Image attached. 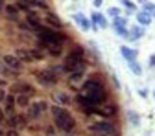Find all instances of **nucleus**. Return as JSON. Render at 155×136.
I'll return each mask as SVG.
<instances>
[{
    "label": "nucleus",
    "instance_id": "obj_1",
    "mask_svg": "<svg viewBox=\"0 0 155 136\" xmlns=\"http://www.w3.org/2000/svg\"><path fill=\"white\" fill-rule=\"evenodd\" d=\"M104 100H105V88L102 87V83L92 81V79L83 83V92L78 96V101H80L85 109L102 105Z\"/></svg>",
    "mask_w": 155,
    "mask_h": 136
},
{
    "label": "nucleus",
    "instance_id": "obj_2",
    "mask_svg": "<svg viewBox=\"0 0 155 136\" xmlns=\"http://www.w3.org/2000/svg\"><path fill=\"white\" fill-rule=\"evenodd\" d=\"M63 70L67 74H83L85 72V59H83V48H72L63 63Z\"/></svg>",
    "mask_w": 155,
    "mask_h": 136
},
{
    "label": "nucleus",
    "instance_id": "obj_3",
    "mask_svg": "<svg viewBox=\"0 0 155 136\" xmlns=\"http://www.w3.org/2000/svg\"><path fill=\"white\" fill-rule=\"evenodd\" d=\"M37 81L45 87H52V85L57 83V77L52 70H39L37 72Z\"/></svg>",
    "mask_w": 155,
    "mask_h": 136
},
{
    "label": "nucleus",
    "instance_id": "obj_4",
    "mask_svg": "<svg viewBox=\"0 0 155 136\" xmlns=\"http://www.w3.org/2000/svg\"><path fill=\"white\" fill-rule=\"evenodd\" d=\"M87 112H91V114H100V116H104V118H111V116L116 114V107L114 105H104V107L96 105V107H89Z\"/></svg>",
    "mask_w": 155,
    "mask_h": 136
},
{
    "label": "nucleus",
    "instance_id": "obj_5",
    "mask_svg": "<svg viewBox=\"0 0 155 136\" xmlns=\"http://www.w3.org/2000/svg\"><path fill=\"white\" fill-rule=\"evenodd\" d=\"M15 55H17L21 61H26V63H31V61H35V59H43V55L39 53V52H35V50H24V48H18Z\"/></svg>",
    "mask_w": 155,
    "mask_h": 136
},
{
    "label": "nucleus",
    "instance_id": "obj_6",
    "mask_svg": "<svg viewBox=\"0 0 155 136\" xmlns=\"http://www.w3.org/2000/svg\"><path fill=\"white\" fill-rule=\"evenodd\" d=\"M55 125H57V129H59V131L70 132L76 127V120L68 114V116H65V118H55Z\"/></svg>",
    "mask_w": 155,
    "mask_h": 136
},
{
    "label": "nucleus",
    "instance_id": "obj_7",
    "mask_svg": "<svg viewBox=\"0 0 155 136\" xmlns=\"http://www.w3.org/2000/svg\"><path fill=\"white\" fill-rule=\"evenodd\" d=\"M89 131H96V132H102V134H114V127L107 122L92 123V125H89Z\"/></svg>",
    "mask_w": 155,
    "mask_h": 136
},
{
    "label": "nucleus",
    "instance_id": "obj_8",
    "mask_svg": "<svg viewBox=\"0 0 155 136\" xmlns=\"http://www.w3.org/2000/svg\"><path fill=\"white\" fill-rule=\"evenodd\" d=\"M4 63L9 68H15V70H21V66H22V61L18 59L17 55H4Z\"/></svg>",
    "mask_w": 155,
    "mask_h": 136
},
{
    "label": "nucleus",
    "instance_id": "obj_9",
    "mask_svg": "<svg viewBox=\"0 0 155 136\" xmlns=\"http://www.w3.org/2000/svg\"><path fill=\"white\" fill-rule=\"evenodd\" d=\"M4 11H6V17L8 18H11V21H18V8L15 4H8L4 8Z\"/></svg>",
    "mask_w": 155,
    "mask_h": 136
},
{
    "label": "nucleus",
    "instance_id": "obj_10",
    "mask_svg": "<svg viewBox=\"0 0 155 136\" xmlns=\"http://www.w3.org/2000/svg\"><path fill=\"white\" fill-rule=\"evenodd\" d=\"M45 22L50 26V28H61V22H59V18H57L54 13H46V17H45Z\"/></svg>",
    "mask_w": 155,
    "mask_h": 136
},
{
    "label": "nucleus",
    "instance_id": "obj_11",
    "mask_svg": "<svg viewBox=\"0 0 155 136\" xmlns=\"http://www.w3.org/2000/svg\"><path fill=\"white\" fill-rule=\"evenodd\" d=\"M13 90L18 92V94H31V92H33V87L28 85V83H17Z\"/></svg>",
    "mask_w": 155,
    "mask_h": 136
},
{
    "label": "nucleus",
    "instance_id": "obj_12",
    "mask_svg": "<svg viewBox=\"0 0 155 136\" xmlns=\"http://www.w3.org/2000/svg\"><path fill=\"white\" fill-rule=\"evenodd\" d=\"M54 101H55L57 105H68L70 98H68L65 92H55V94H54Z\"/></svg>",
    "mask_w": 155,
    "mask_h": 136
},
{
    "label": "nucleus",
    "instance_id": "obj_13",
    "mask_svg": "<svg viewBox=\"0 0 155 136\" xmlns=\"http://www.w3.org/2000/svg\"><path fill=\"white\" fill-rule=\"evenodd\" d=\"M120 53L127 59V63H129V61H135V57H137V50H131V48H127V46H122V48H120Z\"/></svg>",
    "mask_w": 155,
    "mask_h": 136
},
{
    "label": "nucleus",
    "instance_id": "obj_14",
    "mask_svg": "<svg viewBox=\"0 0 155 136\" xmlns=\"http://www.w3.org/2000/svg\"><path fill=\"white\" fill-rule=\"evenodd\" d=\"M26 2L30 4V8H39V9L50 11V8H48V4L45 2V0H26Z\"/></svg>",
    "mask_w": 155,
    "mask_h": 136
},
{
    "label": "nucleus",
    "instance_id": "obj_15",
    "mask_svg": "<svg viewBox=\"0 0 155 136\" xmlns=\"http://www.w3.org/2000/svg\"><path fill=\"white\" fill-rule=\"evenodd\" d=\"M137 21H139L142 26H146V24L151 22V15H150L148 11H139V13H137Z\"/></svg>",
    "mask_w": 155,
    "mask_h": 136
},
{
    "label": "nucleus",
    "instance_id": "obj_16",
    "mask_svg": "<svg viewBox=\"0 0 155 136\" xmlns=\"http://www.w3.org/2000/svg\"><path fill=\"white\" fill-rule=\"evenodd\" d=\"M100 24V28H107V22H105V18L102 13H92V24Z\"/></svg>",
    "mask_w": 155,
    "mask_h": 136
},
{
    "label": "nucleus",
    "instance_id": "obj_17",
    "mask_svg": "<svg viewBox=\"0 0 155 136\" xmlns=\"http://www.w3.org/2000/svg\"><path fill=\"white\" fill-rule=\"evenodd\" d=\"M74 21H76V22H80L83 30H89V28H91V24H89V21H87V18H85L83 15H80V13H78V15H74Z\"/></svg>",
    "mask_w": 155,
    "mask_h": 136
},
{
    "label": "nucleus",
    "instance_id": "obj_18",
    "mask_svg": "<svg viewBox=\"0 0 155 136\" xmlns=\"http://www.w3.org/2000/svg\"><path fill=\"white\" fill-rule=\"evenodd\" d=\"M52 114L55 116V118H65V116H68L70 112L65 110V109H61V107H54V109H52Z\"/></svg>",
    "mask_w": 155,
    "mask_h": 136
},
{
    "label": "nucleus",
    "instance_id": "obj_19",
    "mask_svg": "<svg viewBox=\"0 0 155 136\" xmlns=\"http://www.w3.org/2000/svg\"><path fill=\"white\" fill-rule=\"evenodd\" d=\"M15 101H17V105H18V107H28V96L18 94L17 98H15Z\"/></svg>",
    "mask_w": 155,
    "mask_h": 136
},
{
    "label": "nucleus",
    "instance_id": "obj_20",
    "mask_svg": "<svg viewBox=\"0 0 155 136\" xmlns=\"http://www.w3.org/2000/svg\"><path fill=\"white\" fill-rule=\"evenodd\" d=\"M142 35H144V28H142V26H133V28H131V37H137V39H139V37H142Z\"/></svg>",
    "mask_w": 155,
    "mask_h": 136
},
{
    "label": "nucleus",
    "instance_id": "obj_21",
    "mask_svg": "<svg viewBox=\"0 0 155 136\" xmlns=\"http://www.w3.org/2000/svg\"><path fill=\"white\" fill-rule=\"evenodd\" d=\"M4 101H6V109H8V112H11L13 105L17 103V101H15V98H13V96H6V100H4Z\"/></svg>",
    "mask_w": 155,
    "mask_h": 136
},
{
    "label": "nucleus",
    "instance_id": "obj_22",
    "mask_svg": "<svg viewBox=\"0 0 155 136\" xmlns=\"http://www.w3.org/2000/svg\"><path fill=\"white\" fill-rule=\"evenodd\" d=\"M129 68L133 70V74H137V75H140V74H142V68H140V65H137L135 61H129Z\"/></svg>",
    "mask_w": 155,
    "mask_h": 136
},
{
    "label": "nucleus",
    "instance_id": "obj_23",
    "mask_svg": "<svg viewBox=\"0 0 155 136\" xmlns=\"http://www.w3.org/2000/svg\"><path fill=\"white\" fill-rule=\"evenodd\" d=\"M39 107L37 105H33V107H30V118H39Z\"/></svg>",
    "mask_w": 155,
    "mask_h": 136
},
{
    "label": "nucleus",
    "instance_id": "obj_24",
    "mask_svg": "<svg viewBox=\"0 0 155 136\" xmlns=\"http://www.w3.org/2000/svg\"><path fill=\"white\" fill-rule=\"evenodd\" d=\"M107 13H109L111 17H118V15H120L122 11H120L118 8H109V9H107Z\"/></svg>",
    "mask_w": 155,
    "mask_h": 136
},
{
    "label": "nucleus",
    "instance_id": "obj_25",
    "mask_svg": "<svg viewBox=\"0 0 155 136\" xmlns=\"http://www.w3.org/2000/svg\"><path fill=\"white\" fill-rule=\"evenodd\" d=\"M35 105L39 107V110H41V112H45V110H48V103H46V101H37Z\"/></svg>",
    "mask_w": 155,
    "mask_h": 136
},
{
    "label": "nucleus",
    "instance_id": "obj_26",
    "mask_svg": "<svg viewBox=\"0 0 155 136\" xmlns=\"http://www.w3.org/2000/svg\"><path fill=\"white\" fill-rule=\"evenodd\" d=\"M6 96H8V94L4 92V88H2V87H0V103H2V101L6 100Z\"/></svg>",
    "mask_w": 155,
    "mask_h": 136
},
{
    "label": "nucleus",
    "instance_id": "obj_27",
    "mask_svg": "<svg viewBox=\"0 0 155 136\" xmlns=\"http://www.w3.org/2000/svg\"><path fill=\"white\" fill-rule=\"evenodd\" d=\"M122 4H124L126 8H129V9H133V8H135V6H133V4L129 2V0H122Z\"/></svg>",
    "mask_w": 155,
    "mask_h": 136
},
{
    "label": "nucleus",
    "instance_id": "obj_28",
    "mask_svg": "<svg viewBox=\"0 0 155 136\" xmlns=\"http://www.w3.org/2000/svg\"><path fill=\"white\" fill-rule=\"evenodd\" d=\"M6 136H18V134H17V131H8Z\"/></svg>",
    "mask_w": 155,
    "mask_h": 136
},
{
    "label": "nucleus",
    "instance_id": "obj_29",
    "mask_svg": "<svg viewBox=\"0 0 155 136\" xmlns=\"http://www.w3.org/2000/svg\"><path fill=\"white\" fill-rule=\"evenodd\" d=\"M102 2H104V0H94V6H96V8H100V6H102Z\"/></svg>",
    "mask_w": 155,
    "mask_h": 136
},
{
    "label": "nucleus",
    "instance_id": "obj_30",
    "mask_svg": "<svg viewBox=\"0 0 155 136\" xmlns=\"http://www.w3.org/2000/svg\"><path fill=\"white\" fill-rule=\"evenodd\" d=\"M4 8H6V4H4V0H0V13L4 11Z\"/></svg>",
    "mask_w": 155,
    "mask_h": 136
},
{
    "label": "nucleus",
    "instance_id": "obj_31",
    "mask_svg": "<svg viewBox=\"0 0 155 136\" xmlns=\"http://www.w3.org/2000/svg\"><path fill=\"white\" fill-rule=\"evenodd\" d=\"M150 65H155V55H151V59H150Z\"/></svg>",
    "mask_w": 155,
    "mask_h": 136
},
{
    "label": "nucleus",
    "instance_id": "obj_32",
    "mask_svg": "<svg viewBox=\"0 0 155 136\" xmlns=\"http://www.w3.org/2000/svg\"><path fill=\"white\" fill-rule=\"evenodd\" d=\"M2 85H4V87H6V81H2V79H0V87H2Z\"/></svg>",
    "mask_w": 155,
    "mask_h": 136
},
{
    "label": "nucleus",
    "instance_id": "obj_33",
    "mask_svg": "<svg viewBox=\"0 0 155 136\" xmlns=\"http://www.w3.org/2000/svg\"><path fill=\"white\" fill-rule=\"evenodd\" d=\"M0 136H4V131H2V129H0Z\"/></svg>",
    "mask_w": 155,
    "mask_h": 136
}]
</instances>
